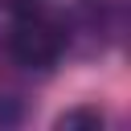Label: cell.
<instances>
[{"label":"cell","instance_id":"1","mask_svg":"<svg viewBox=\"0 0 131 131\" xmlns=\"http://www.w3.org/2000/svg\"><path fill=\"white\" fill-rule=\"evenodd\" d=\"M66 49H70V29H66V20L57 12L41 8L37 0L12 12L8 53H12L16 66H25V70H53Z\"/></svg>","mask_w":131,"mask_h":131},{"label":"cell","instance_id":"2","mask_svg":"<svg viewBox=\"0 0 131 131\" xmlns=\"http://www.w3.org/2000/svg\"><path fill=\"white\" fill-rule=\"evenodd\" d=\"M78 123H90V127H102V115L98 111H70L57 119V127H78Z\"/></svg>","mask_w":131,"mask_h":131},{"label":"cell","instance_id":"3","mask_svg":"<svg viewBox=\"0 0 131 131\" xmlns=\"http://www.w3.org/2000/svg\"><path fill=\"white\" fill-rule=\"evenodd\" d=\"M25 4H33V0H0V12H16V8H25Z\"/></svg>","mask_w":131,"mask_h":131}]
</instances>
